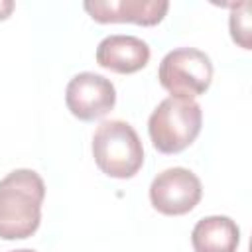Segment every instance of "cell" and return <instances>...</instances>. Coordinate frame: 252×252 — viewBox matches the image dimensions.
I'll list each match as a JSON object with an SVG mask.
<instances>
[{"label": "cell", "instance_id": "obj_1", "mask_svg": "<svg viewBox=\"0 0 252 252\" xmlns=\"http://www.w3.org/2000/svg\"><path fill=\"white\" fill-rule=\"evenodd\" d=\"M45 183L33 169H14L0 179V238L22 240L41 222Z\"/></svg>", "mask_w": 252, "mask_h": 252}, {"label": "cell", "instance_id": "obj_2", "mask_svg": "<svg viewBox=\"0 0 252 252\" xmlns=\"http://www.w3.org/2000/svg\"><path fill=\"white\" fill-rule=\"evenodd\" d=\"M201 124V104L195 98L171 94L163 98L150 114L148 134L158 152L179 154L197 140Z\"/></svg>", "mask_w": 252, "mask_h": 252}, {"label": "cell", "instance_id": "obj_3", "mask_svg": "<svg viewBox=\"0 0 252 252\" xmlns=\"http://www.w3.org/2000/svg\"><path fill=\"white\" fill-rule=\"evenodd\" d=\"M93 158L108 177L130 179L144 163V146L128 122L104 120L93 134Z\"/></svg>", "mask_w": 252, "mask_h": 252}, {"label": "cell", "instance_id": "obj_4", "mask_svg": "<svg viewBox=\"0 0 252 252\" xmlns=\"http://www.w3.org/2000/svg\"><path fill=\"white\" fill-rule=\"evenodd\" d=\"M158 79L173 96L195 98L207 93L213 83V61L201 49L177 47L161 59Z\"/></svg>", "mask_w": 252, "mask_h": 252}, {"label": "cell", "instance_id": "obj_5", "mask_svg": "<svg viewBox=\"0 0 252 252\" xmlns=\"http://www.w3.org/2000/svg\"><path fill=\"white\" fill-rule=\"evenodd\" d=\"M201 179L187 167H169L158 173L150 185V201L154 209L167 217L193 211L201 201Z\"/></svg>", "mask_w": 252, "mask_h": 252}, {"label": "cell", "instance_id": "obj_6", "mask_svg": "<svg viewBox=\"0 0 252 252\" xmlns=\"http://www.w3.org/2000/svg\"><path fill=\"white\" fill-rule=\"evenodd\" d=\"M65 104L69 112L83 122L98 120L114 108L116 89L110 79L98 73L83 71L69 81L65 91Z\"/></svg>", "mask_w": 252, "mask_h": 252}, {"label": "cell", "instance_id": "obj_7", "mask_svg": "<svg viewBox=\"0 0 252 252\" xmlns=\"http://www.w3.org/2000/svg\"><path fill=\"white\" fill-rule=\"evenodd\" d=\"M85 12L98 24H138L156 26L169 10L167 0H87Z\"/></svg>", "mask_w": 252, "mask_h": 252}, {"label": "cell", "instance_id": "obj_8", "mask_svg": "<svg viewBox=\"0 0 252 252\" xmlns=\"http://www.w3.org/2000/svg\"><path fill=\"white\" fill-rule=\"evenodd\" d=\"M150 61V45L136 35H106L96 47V63L108 71L130 75Z\"/></svg>", "mask_w": 252, "mask_h": 252}, {"label": "cell", "instance_id": "obj_9", "mask_svg": "<svg viewBox=\"0 0 252 252\" xmlns=\"http://www.w3.org/2000/svg\"><path fill=\"white\" fill-rule=\"evenodd\" d=\"M191 244L195 252H236L240 228L230 217H205L193 226Z\"/></svg>", "mask_w": 252, "mask_h": 252}, {"label": "cell", "instance_id": "obj_10", "mask_svg": "<svg viewBox=\"0 0 252 252\" xmlns=\"http://www.w3.org/2000/svg\"><path fill=\"white\" fill-rule=\"evenodd\" d=\"M230 18H228V28H230V35L234 39V43H238L242 49H250V2H238L230 6Z\"/></svg>", "mask_w": 252, "mask_h": 252}, {"label": "cell", "instance_id": "obj_11", "mask_svg": "<svg viewBox=\"0 0 252 252\" xmlns=\"http://www.w3.org/2000/svg\"><path fill=\"white\" fill-rule=\"evenodd\" d=\"M12 10H14V2L12 0H0V22L10 18Z\"/></svg>", "mask_w": 252, "mask_h": 252}, {"label": "cell", "instance_id": "obj_12", "mask_svg": "<svg viewBox=\"0 0 252 252\" xmlns=\"http://www.w3.org/2000/svg\"><path fill=\"white\" fill-rule=\"evenodd\" d=\"M10 252H35V250H32V248H20V250H10Z\"/></svg>", "mask_w": 252, "mask_h": 252}]
</instances>
